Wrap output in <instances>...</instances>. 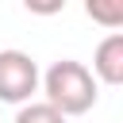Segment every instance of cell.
Returning <instances> with one entry per match:
<instances>
[{
    "label": "cell",
    "instance_id": "obj_1",
    "mask_svg": "<svg viewBox=\"0 0 123 123\" xmlns=\"http://www.w3.org/2000/svg\"><path fill=\"white\" fill-rule=\"evenodd\" d=\"M38 85H42V92H46V104L58 108L65 119L92 111V104H96V96H100V92H96L100 81L92 77V69L81 65V62H73V58L54 62V65L38 77Z\"/></svg>",
    "mask_w": 123,
    "mask_h": 123
},
{
    "label": "cell",
    "instance_id": "obj_2",
    "mask_svg": "<svg viewBox=\"0 0 123 123\" xmlns=\"http://www.w3.org/2000/svg\"><path fill=\"white\" fill-rule=\"evenodd\" d=\"M38 92V65L23 50H0V100L27 104Z\"/></svg>",
    "mask_w": 123,
    "mask_h": 123
},
{
    "label": "cell",
    "instance_id": "obj_3",
    "mask_svg": "<svg viewBox=\"0 0 123 123\" xmlns=\"http://www.w3.org/2000/svg\"><path fill=\"white\" fill-rule=\"evenodd\" d=\"M92 77L104 81V85H123V35L111 31L96 54H92Z\"/></svg>",
    "mask_w": 123,
    "mask_h": 123
},
{
    "label": "cell",
    "instance_id": "obj_4",
    "mask_svg": "<svg viewBox=\"0 0 123 123\" xmlns=\"http://www.w3.org/2000/svg\"><path fill=\"white\" fill-rule=\"evenodd\" d=\"M85 15L108 31L123 27V0H85Z\"/></svg>",
    "mask_w": 123,
    "mask_h": 123
},
{
    "label": "cell",
    "instance_id": "obj_5",
    "mask_svg": "<svg viewBox=\"0 0 123 123\" xmlns=\"http://www.w3.org/2000/svg\"><path fill=\"white\" fill-rule=\"evenodd\" d=\"M12 123H65V115L58 108H50L46 100H27V104H19Z\"/></svg>",
    "mask_w": 123,
    "mask_h": 123
},
{
    "label": "cell",
    "instance_id": "obj_6",
    "mask_svg": "<svg viewBox=\"0 0 123 123\" xmlns=\"http://www.w3.org/2000/svg\"><path fill=\"white\" fill-rule=\"evenodd\" d=\"M23 8L31 15H58L65 8V0H23Z\"/></svg>",
    "mask_w": 123,
    "mask_h": 123
}]
</instances>
